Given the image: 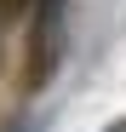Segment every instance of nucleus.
Returning a JSON list of instances; mask_svg holds the SVG:
<instances>
[{
  "label": "nucleus",
  "mask_w": 126,
  "mask_h": 132,
  "mask_svg": "<svg viewBox=\"0 0 126 132\" xmlns=\"http://www.w3.org/2000/svg\"><path fill=\"white\" fill-rule=\"evenodd\" d=\"M17 12H23V0H0V23H12Z\"/></svg>",
  "instance_id": "obj_1"
}]
</instances>
